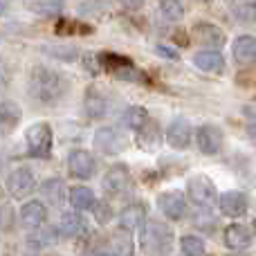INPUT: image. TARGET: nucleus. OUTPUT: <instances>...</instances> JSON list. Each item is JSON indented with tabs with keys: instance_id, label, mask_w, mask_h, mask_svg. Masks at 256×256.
<instances>
[{
	"instance_id": "obj_5",
	"label": "nucleus",
	"mask_w": 256,
	"mask_h": 256,
	"mask_svg": "<svg viewBox=\"0 0 256 256\" xmlns=\"http://www.w3.org/2000/svg\"><path fill=\"white\" fill-rule=\"evenodd\" d=\"M7 194L16 200H22L36 189V173L30 166H18L7 176Z\"/></svg>"
},
{
	"instance_id": "obj_25",
	"label": "nucleus",
	"mask_w": 256,
	"mask_h": 256,
	"mask_svg": "<svg viewBox=\"0 0 256 256\" xmlns=\"http://www.w3.org/2000/svg\"><path fill=\"white\" fill-rule=\"evenodd\" d=\"M182 256H204V240L196 234H186L180 238Z\"/></svg>"
},
{
	"instance_id": "obj_24",
	"label": "nucleus",
	"mask_w": 256,
	"mask_h": 256,
	"mask_svg": "<svg viewBox=\"0 0 256 256\" xmlns=\"http://www.w3.org/2000/svg\"><path fill=\"white\" fill-rule=\"evenodd\" d=\"M150 122V117H148V112H146V108H142V106H130L128 110L124 112V124L128 128H132V130H142L146 124Z\"/></svg>"
},
{
	"instance_id": "obj_1",
	"label": "nucleus",
	"mask_w": 256,
	"mask_h": 256,
	"mask_svg": "<svg viewBox=\"0 0 256 256\" xmlns=\"http://www.w3.org/2000/svg\"><path fill=\"white\" fill-rule=\"evenodd\" d=\"M27 90H30V94L38 104H56L68 92V79L61 72L54 70V68L36 66L30 72Z\"/></svg>"
},
{
	"instance_id": "obj_4",
	"label": "nucleus",
	"mask_w": 256,
	"mask_h": 256,
	"mask_svg": "<svg viewBox=\"0 0 256 256\" xmlns=\"http://www.w3.org/2000/svg\"><path fill=\"white\" fill-rule=\"evenodd\" d=\"M186 196L189 200L200 209H212L214 204L218 202V191H216V184L209 180L207 176H194L189 178L186 182Z\"/></svg>"
},
{
	"instance_id": "obj_26",
	"label": "nucleus",
	"mask_w": 256,
	"mask_h": 256,
	"mask_svg": "<svg viewBox=\"0 0 256 256\" xmlns=\"http://www.w3.org/2000/svg\"><path fill=\"white\" fill-rule=\"evenodd\" d=\"M160 14L168 22H178L184 16V7H182L180 0H160Z\"/></svg>"
},
{
	"instance_id": "obj_15",
	"label": "nucleus",
	"mask_w": 256,
	"mask_h": 256,
	"mask_svg": "<svg viewBox=\"0 0 256 256\" xmlns=\"http://www.w3.org/2000/svg\"><path fill=\"white\" fill-rule=\"evenodd\" d=\"M225 245L232 252H245L252 245V234H250V230L245 225L234 222V225H230L225 230Z\"/></svg>"
},
{
	"instance_id": "obj_16",
	"label": "nucleus",
	"mask_w": 256,
	"mask_h": 256,
	"mask_svg": "<svg viewBox=\"0 0 256 256\" xmlns=\"http://www.w3.org/2000/svg\"><path fill=\"white\" fill-rule=\"evenodd\" d=\"M22 110L16 102H0V135L7 137L14 128L20 124Z\"/></svg>"
},
{
	"instance_id": "obj_31",
	"label": "nucleus",
	"mask_w": 256,
	"mask_h": 256,
	"mask_svg": "<svg viewBox=\"0 0 256 256\" xmlns=\"http://www.w3.org/2000/svg\"><path fill=\"white\" fill-rule=\"evenodd\" d=\"M144 2L146 0H120V4H124L126 9H132V12L140 9V7H144Z\"/></svg>"
},
{
	"instance_id": "obj_2",
	"label": "nucleus",
	"mask_w": 256,
	"mask_h": 256,
	"mask_svg": "<svg viewBox=\"0 0 256 256\" xmlns=\"http://www.w3.org/2000/svg\"><path fill=\"white\" fill-rule=\"evenodd\" d=\"M140 248L148 256H166L173 248V230L160 220L144 222L140 232Z\"/></svg>"
},
{
	"instance_id": "obj_34",
	"label": "nucleus",
	"mask_w": 256,
	"mask_h": 256,
	"mask_svg": "<svg viewBox=\"0 0 256 256\" xmlns=\"http://www.w3.org/2000/svg\"><path fill=\"white\" fill-rule=\"evenodd\" d=\"M252 232H254V236H256V218H254V222H252Z\"/></svg>"
},
{
	"instance_id": "obj_6",
	"label": "nucleus",
	"mask_w": 256,
	"mask_h": 256,
	"mask_svg": "<svg viewBox=\"0 0 256 256\" xmlns=\"http://www.w3.org/2000/svg\"><path fill=\"white\" fill-rule=\"evenodd\" d=\"M94 168H97V162H94L90 150L74 148L68 155V173L74 180H90L94 176Z\"/></svg>"
},
{
	"instance_id": "obj_33",
	"label": "nucleus",
	"mask_w": 256,
	"mask_h": 256,
	"mask_svg": "<svg viewBox=\"0 0 256 256\" xmlns=\"http://www.w3.org/2000/svg\"><path fill=\"white\" fill-rule=\"evenodd\" d=\"M97 256H115V254H110V252H99Z\"/></svg>"
},
{
	"instance_id": "obj_23",
	"label": "nucleus",
	"mask_w": 256,
	"mask_h": 256,
	"mask_svg": "<svg viewBox=\"0 0 256 256\" xmlns=\"http://www.w3.org/2000/svg\"><path fill=\"white\" fill-rule=\"evenodd\" d=\"M160 137H162L160 135V126L150 120L142 130H137V144H140L144 150H155L160 146V142H162Z\"/></svg>"
},
{
	"instance_id": "obj_14",
	"label": "nucleus",
	"mask_w": 256,
	"mask_h": 256,
	"mask_svg": "<svg viewBox=\"0 0 256 256\" xmlns=\"http://www.w3.org/2000/svg\"><path fill=\"white\" fill-rule=\"evenodd\" d=\"M48 220V209L40 200H30L20 207V222L27 230H38Z\"/></svg>"
},
{
	"instance_id": "obj_22",
	"label": "nucleus",
	"mask_w": 256,
	"mask_h": 256,
	"mask_svg": "<svg viewBox=\"0 0 256 256\" xmlns=\"http://www.w3.org/2000/svg\"><path fill=\"white\" fill-rule=\"evenodd\" d=\"M61 234L68 236V238H74V236H81L86 232V220L81 218L79 212H68L61 216Z\"/></svg>"
},
{
	"instance_id": "obj_10",
	"label": "nucleus",
	"mask_w": 256,
	"mask_h": 256,
	"mask_svg": "<svg viewBox=\"0 0 256 256\" xmlns=\"http://www.w3.org/2000/svg\"><path fill=\"white\" fill-rule=\"evenodd\" d=\"M218 207H220L222 216H227V218H240V216H245V214H248L250 200H248V196H245L243 191L230 189V191H225V194L220 196V200H218Z\"/></svg>"
},
{
	"instance_id": "obj_27",
	"label": "nucleus",
	"mask_w": 256,
	"mask_h": 256,
	"mask_svg": "<svg viewBox=\"0 0 256 256\" xmlns=\"http://www.w3.org/2000/svg\"><path fill=\"white\" fill-rule=\"evenodd\" d=\"M40 194L48 198L50 204H58L66 196V186H63V180H48L43 186H40Z\"/></svg>"
},
{
	"instance_id": "obj_32",
	"label": "nucleus",
	"mask_w": 256,
	"mask_h": 256,
	"mask_svg": "<svg viewBox=\"0 0 256 256\" xmlns=\"http://www.w3.org/2000/svg\"><path fill=\"white\" fill-rule=\"evenodd\" d=\"M155 52L162 54V56H166V58H178V54L171 52V50H166V45H158V48H155Z\"/></svg>"
},
{
	"instance_id": "obj_17",
	"label": "nucleus",
	"mask_w": 256,
	"mask_h": 256,
	"mask_svg": "<svg viewBox=\"0 0 256 256\" xmlns=\"http://www.w3.org/2000/svg\"><path fill=\"white\" fill-rule=\"evenodd\" d=\"M194 66L202 72H209V74H218L225 70V58L218 50H202L194 56Z\"/></svg>"
},
{
	"instance_id": "obj_18",
	"label": "nucleus",
	"mask_w": 256,
	"mask_h": 256,
	"mask_svg": "<svg viewBox=\"0 0 256 256\" xmlns=\"http://www.w3.org/2000/svg\"><path fill=\"white\" fill-rule=\"evenodd\" d=\"M94 148L102 155H115L122 148V140L120 132L115 128H99L94 132Z\"/></svg>"
},
{
	"instance_id": "obj_29",
	"label": "nucleus",
	"mask_w": 256,
	"mask_h": 256,
	"mask_svg": "<svg viewBox=\"0 0 256 256\" xmlns=\"http://www.w3.org/2000/svg\"><path fill=\"white\" fill-rule=\"evenodd\" d=\"M92 212H94V218H97V222H102V225H106V222L110 220V216H112L110 207H108L106 202H97Z\"/></svg>"
},
{
	"instance_id": "obj_9",
	"label": "nucleus",
	"mask_w": 256,
	"mask_h": 256,
	"mask_svg": "<svg viewBox=\"0 0 256 256\" xmlns=\"http://www.w3.org/2000/svg\"><path fill=\"white\" fill-rule=\"evenodd\" d=\"M130 182H132L130 168L126 164H112L106 171V176H104V189L112 196H120L130 189Z\"/></svg>"
},
{
	"instance_id": "obj_30",
	"label": "nucleus",
	"mask_w": 256,
	"mask_h": 256,
	"mask_svg": "<svg viewBox=\"0 0 256 256\" xmlns=\"http://www.w3.org/2000/svg\"><path fill=\"white\" fill-rule=\"evenodd\" d=\"M9 81H12V72H9L7 63L0 58V92H4L9 88Z\"/></svg>"
},
{
	"instance_id": "obj_19",
	"label": "nucleus",
	"mask_w": 256,
	"mask_h": 256,
	"mask_svg": "<svg viewBox=\"0 0 256 256\" xmlns=\"http://www.w3.org/2000/svg\"><path fill=\"white\" fill-rule=\"evenodd\" d=\"M146 220V209L144 204H128L126 209L120 212V227L124 232H135L144 225Z\"/></svg>"
},
{
	"instance_id": "obj_7",
	"label": "nucleus",
	"mask_w": 256,
	"mask_h": 256,
	"mask_svg": "<svg viewBox=\"0 0 256 256\" xmlns=\"http://www.w3.org/2000/svg\"><path fill=\"white\" fill-rule=\"evenodd\" d=\"M158 209L168 220H182L186 216V198L180 191H164L158 196Z\"/></svg>"
},
{
	"instance_id": "obj_11",
	"label": "nucleus",
	"mask_w": 256,
	"mask_h": 256,
	"mask_svg": "<svg viewBox=\"0 0 256 256\" xmlns=\"http://www.w3.org/2000/svg\"><path fill=\"white\" fill-rule=\"evenodd\" d=\"M191 36L202 48H222L225 45V34L214 22H196L194 30H191Z\"/></svg>"
},
{
	"instance_id": "obj_8",
	"label": "nucleus",
	"mask_w": 256,
	"mask_h": 256,
	"mask_svg": "<svg viewBox=\"0 0 256 256\" xmlns=\"http://www.w3.org/2000/svg\"><path fill=\"white\" fill-rule=\"evenodd\" d=\"M196 144H198L200 153L218 155L222 148V130L216 124H202L196 130Z\"/></svg>"
},
{
	"instance_id": "obj_13",
	"label": "nucleus",
	"mask_w": 256,
	"mask_h": 256,
	"mask_svg": "<svg viewBox=\"0 0 256 256\" xmlns=\"http://www.w3.org/2000/svg\"><path fill=\"white\" fill-rule=\"evenodd\" d=\"M191 135H194V132H191V124L184 120V117H178V120H173L171 126H168L166 142H168L171 148L182 150L191 144Z\"/></svg>"
},
{
	"instance_id": "obj_12",
	"label": "nucleus",
	"mask_w": 256,
	"mask_h": 256,
	"mask_svg": "<svg viewBox=\"0 0 256 256\" xmlns=\"http://www.w3.org/2000/svg\"><path fill=\"white\" fill-rule=\"evenodd\" d=\"M232 54H234V61L238 66L248 68L256 63V38L250 34H240L238 38L232 43Z\"/></svg>"
},
{
	"instance_id": "obj_3",
	"label": "nucleus",
	"mask_w": 256,
	"mask_h": 256,
	"mask_svg": "<svg viewBox=\"0 0 256 256\" xmlns=\"http://www.w3.org/2000/svg\"><path fill=\"white\" fill-rule=\"evenodd\" d=\"M52 126L45 124V122H36L27 128L25 132V146L30 158H38L45 160L52 153Z\"/></svg>"
},
{
	"instance_id": "obj_21",
	"label": "nucleus",
	"mask_w": 256,
	"mask_h": 256,
	"mask_svg": "<svg viewBox=\"0 0 256 256\" xmlns=\"http://www.w3.org/2000/svg\"><path fill=\"white\" fill-rule=\"evenodd\" d=\"M70 204L76 209V212H90V209H94V204H97V200H94V191L90 189V186H72L70 189Z\"/></svg>"
},
{
	"instance_id": "obj_20",
	"label": "nucleus",
	"mask_w": 256,
	"mask_h": 256,
	"mask_svg": "<svg viewBox=\"0 0 256 256\" xmlns=\"http://www.w3.org/2000/svg\"><path fill=\"white\" fill-rule=\"evenodd\" d=\"M106 97H104V92L99 88H88V92H86V99H84V108H86V115L90 117V120H99V117L106 115Z\"/></svg>"
},
{
	"instance_id": "obj_28",
	"label": "nucleus",
	"mask_w": 256,
	"mask_h": 256,
	"mask_svg": "<svg viewBox=\"0 0 256 256\" xmlns=\"http://www.w3.org/2000/svg\"><path fill=\"white\" fill-rule=\"evenodd\" d=\"M14 227V212H12V207H0V230L2 232H9Z\"/></svg>"
}]
</instances>
